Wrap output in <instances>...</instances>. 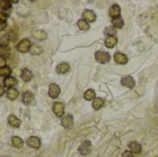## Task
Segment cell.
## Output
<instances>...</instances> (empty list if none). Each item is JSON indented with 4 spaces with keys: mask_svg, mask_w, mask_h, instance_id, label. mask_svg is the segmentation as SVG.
<instances>
[{
    "mask_svg": "<svg viewBox=\"0 0 158 157\" xmlns=\"http://www.w3.org/2000/svg\"><path fill=\"white\" fill-rule=\"evenodd\" d=\"M9 41L10 40H9L8 34L0 35V48L1 47H6V46H8Z\"/></svg>",
    "mask_w": 158,
    "mask_h": 157,
    "instance_id": "obj_27",
    "label": "cell"
},
{
    "mask_svg": "<svg viewBox=\"0 0 158 157\" xmlns=\"http://www.w3.org/2000/svg\"><path fill=\"white\" fill-rule=\"evenodd\" d=\"M106 34H108V36H110V35H112V34H114V33H115V31H114V30H112V28L108 27V28H106Z\"/></svg>",
    "mask_w": 158,
    "mask_h": 157,
    "instance_id": "obj_34",
    "label": "cell"
},
{
    "mask_svg": "<svg viewBox=\"0 0 158 157\" xmlns=\"http://www.w3.org/2000/svg\"><path fill=\"white\" fill-rule=\"evenodd\" d=\"M73 122H74V119L71 115H66L61 119V125H62V127H64L66 129L70 128L73 125Z\"/></svg>",
    "mask_w": 158,
    "mask_h": 157,
    "instance_id": "obj_11",
    "label": "cell"
},
{
    "mask_svg": "<svg viewBox=\"0 0 158 157\" xmlns=\"http://www.w3.org/2000/svg\"><path fill=\"white\" fill-rule=\"evenodd\" d=\"M120 11H121L120 6H119L118 4H115V5L111 6L110 8H109V16H110L112 19H116V18L119 17Z\"/></svg>",
    "mask_w": 158,
    "mask_h": 157,
    "instance_id": "obj_12",
    "label": "cell"
},
{
    "mask_svg": "<svg viewBox=\"0 0 158 157\" xmlns=\"http://www.w3.org/2000/svg\"><path fill=\"white\" fill-rule=\"evenodd\" d=\"M48 94L51 98L56 99L58 97V95L60 94V88L57 84L56 83H51L49 85V90H48Z\"/></svg>",
    "mask_w": 158,
    "mask_h": 157,
    "instance_id": "obj_6",
    "label": "cell"
},
{
    "mask_svg": "<svg viewBox=\"0 0 158 157\" xmlns=\"http://www.w3.org/2000/svg\"><path fill=\"white\" fill-rule=\"evenodd\" d=\"M7 17H8V14H6V12L0 11V21H6Z\"/></svg>",
    "mask_w": 158,
    "mask_h": 157,
    "instance_id": "obj_31",
    "label": "cell"
},
{
    "mask_svg": "<svg viewBox=\"0 0 158 157\" xmlns=\"http://www.w3.org/2000/svg\"><path fill=\"white\" fill-rule=\"evenodd\" d=\"M79 153L81 155H88L91 152H92V143L90 141H84L81 143V145L79 146L78 149Z\"/></svg>",
    "mask_w": 158,
    "mask_h": 157,
    "instance_id": "obj_2",
    "label": "cell"
},
{
    "mask_svg": "<svg viewBox=\"0 0 158 157\" xmlns=\"http://www.w3.org/2000/svg\"><path fill=\"white\" fill-rule=\"evenodd\" d=\"M105 105V100L103 98H95L94 101H93V107L95 109V110H99L100 108H102Z\"/></svg>",
    "mask_w": 158,
    "mask_h": 157,
    "instance_id": "obj_23",
    "label": "cell"
},
{
    "mask_svg": "<svg viewBox=\"0 0 158 157\" xmlns=\"http://www.w3.org/2000/svg\"><path fill=\"white\" fill-rule=\"evenodd\" d=\"M20 77H21V80L24 82H29L32 79V72L28 68H23L22 71H21Z\"/></svg>",
    "mask_w": 158,
    "mask_h": 157,
    "instance_id": "obj_18",
    "label": "cell"
},
{
    "mask_svg": "<svg viewBox=\"0 0 158 157\" xmlns=\"http://www.w3.org/2000/svg\"><path fill=\"white\" fill-rule=\"evenodd\" d=\"M112 25L114 28H117V29H119V28H122L124 26V20L123 19L119 16L116 19H112Z\"/></svg>",
    "mask_w": 158,
    "mask_h": 157,
    "instance_id": "obj_25",
    "label": "cell"
},
{
    "mask_svg": "<svg viewBox=\"0 0 158 157\" xmlns=\"http://www.w3.org/2000/svg\"><path fill=\"white\" fill-rule=\"evenodd\" d=\"M114 60L117 64L118 65H125L128 63L129 59H128V56L123 54V53H120V52H117L115 53L114 55Z\"/></svg>",
    "mask_w": 158,
    "mask_h": 157,
    "instance_id": "obj_7",
    "label": "cell"
},
{
    "mask_svg": "<svg viewBox=\"0 0 158 157\" xmlns=\"http://www.w3.org/2000/svg\"><path fill=\"white\" fill-rule=\"evenodd\" d=\"M27 144L31 147V148H34V149H39L41 147V140L38 138V137H35V136H31L30 137L28 140H27Z\"/></svg>",
    "mask_w": 158,
    "mask_h": 157,
    "instance_id": "obj_9",
    "label": "cell"
},
{
    "mask_svg": "<svg viewBox=\"0 0 158 157\" xmlns=\"http://www.w3.org/2000/svg\"><path fill=\"white\" fill-rule=\"evenodd\" d=\"M53 112L57 118H63L65 112V105L62 102H55L53 105Z\"/></svg>",
    "mask_w": 158,
    "mask_h": 157,
    "instance_id": "obj_3",
    "label": "cell"
},
{
    "mask_svg": "<svg viewBox=\"0 0 158 157\" xmlns=\"http://www.w3.org/2000/svg\"><path fill=\"white\" fill-rule=\"evenodd\" d=\"M11 1L8 0H0V7L4 10V11H8L11 8Z\"/></svg>",
    "mask_w": 158,
    "mask_h": 157,
    "instance_id": "obj_28",
    "label": "cell"
},
{
    "mask_svg": "<svg viewBox=\"0 0 158 157\" xmlns=\"http://www.w3.org/2000/svg\"><path fill=\"white\" fill-rule=\"evenodd\" d=\"M6 60L0 56V68H3V67H6Z\"/></svg>",
    "mask_w": 158,
    "mask_h": 157,
    "instance_id": "obj_32",
    "label": "cell"
},
{
    "mask_svg": "<svg viewBox=\"0 0 158 157\" xmlns=\"http://www.w3.org/2000/svg\"><path fill=\"white\" fill-rule=\"evenodd\" d=\"M94 57H95V60L97 62H99L100 64H106L111 59V56L109 53L105 52V51H101V50L95 52Z\"/></svg>",
    "mask_w": 158,
    "mask_h": 157,
    "instance_id": "obj_1",
    "label": "cell"
},
{
    "mask_svg": "<svg viewBox=\"0 0 158 157\" xmlns=\"http://www.w3.org/2000/svg\"><path fill=\"white\" fill-rule=\"evenodd\" d=\"M70 68V66L69 63L67 62H63V63H60L57 67H56V72L58 74H66Z\"/></svg>",
    "mask_w": 158,
    "mask_h": 157,
    "instance_id": "obj_16",
    "label": "cell"
},
{
    "mask_svg": "<svg viewBox=\"0 0 158 157\" xmlns=\"http://www.w3.org/2000/svg\"><path fill=\"white\" fill-rule=\"evenodd\" d=\"M5 93V87L0 85V97H2Z\"/></svg>",
    "mask_w": 158,
    "mask_h": 157,
    "instance_id": "obj_36",
    "label": "cell"
},
{
    "mask_svg": "<svg viewBox=\"0 0 158 157\" xmlns=\"http://www.w3.org/2000/svg\"><path fill=\"white\" fill-rule=\"evenodd\" d=\"M29 52L32 56H38L43 53V47L39 43H33V44H31Z\"/></svg>",
    "mask_w": 158,
    "mask_h": 157,
    "instance_id": "obj_15",
    "label": "cell"
},
{
    "mask_svg": "<svg viewBox=\"0 0 158 157\" xmlns=\"http://www.w3.org/2000/svg\"><path fill=\"white\" fill-rule=\"evenodd\" d=\"M11 3H18V1L17 0H13V1H11Z\"/></svg>",
    "mask_w": 158,
    "mask_h": 157,
    "instance_id": "obj_37",
    "label": "cell"
},
{
    "mask_svg": "<svg viewBox=\"0 0 158 157\" xmlns=\"http://www.w3.org/2000/svg\"><path fill=\"white\" fill-rule=\"evenodd\" d=\"M19 91H18L17 89H15L14 87L9 88V89L6 91V97H7L9 100H11V101L16 100V99L19 97Z\"/></svg>",
    "mask_w": 158,
    "mask_h": 157,
    "instance_id": "obj_17",
    "label": "cell"
},
{
    "mask_svg": "<svg viewBox=\"0 0 158 157\" xmlns=\"http://www.w3.org/2000/svg\"><path fill=\"white\" fill-rule=\"evenodd\" d=\"M17 79L15 77H7V78H5L4 80V86L6 87V88H12V86H15L17 84Z\"/></svg>",
    "mask_w": 158,
    "mask_h": 157,
    "instance_id": "obj_20",
    "label": "cell"
},
{
    "mask_svg": "<svg viewBox=\"0 0 158 157\" xmlns=\"http://www.w3.org/2000/svg\"><path fill=\"white\" fill-rule=\"evenodd\" d=\"M7 122L9 124V126H11L12 128H19L21 125V121L15 117L14 115H10L7 118Z\"/></svg>",
    "mask_w": 158,
    "mask_h": 157,
    "instance_id": "obj_13",
    "label": "cell"
},
{
    "mask_svg": "<svg viewBox=\"0 0 158 157\" xmlns=\"http://www.w3.org/2000/svg\"><path fill=\"white\" fill-rule=\"evenodd\" d=\"M11 144L13 145V147H15L17 149H20L23 146V141L18 136H14L11 139Z\"/></svg>",
    "mask_w": 158,
    "mask_h": 157,
    "instance_id": "obj_21",
    "label": "cell"
},
{
    "mask_svg": "<svg viewBox=\"0 0 158 157\" xmlns=\"http://www.w3.org/2000/svg\"><path fill=\"white\" fill-rule=\"evenodd\" d=\"M33 37L37 41H44V40H46L47 39V34H46V32L44 31L39 30V31H36L33 33Z\"/></svg>",
    "mask_w": 158,
    "mask_h": 157,
    "instance_id": "obj_22",
    "label": "cell"
},
{
    "mask_svg": "<svg viewBox=\"0 0 158 157\" xmlns=\"http://www.w3.org/2000/svg\"><path fill=\"white\" fill-rule=\"evenodd\" d=\"M6 27V21H0V31H4Z\"/></svg>",
    "mask_w": 158,
    "mask_h": 157,
    "instance_id": "obj_35",
    "label": "cell"
},
{
    "mask_svg": "<svg viewBox=\"0 0 158 157\" xmlns=\"http://www.w3.org/2000/svg\"><path fill=\"white\" fill-rule=\"evenodd\" d=\"M95 91L93 89H89L84 93V99L86 101H94L95 99Z\"/></svg>",
    "mask_w": 158,
    "mask_h": 157,
    "instance_id": "obj_24",
    "label": "cell"
},
{
    "mask_svg": "<svg viewBox=\"0 0 158 157\" xmlns=\"http://www.w3.org/2000/svg\"><path fill=\"white\" fill-rule=\"evenodd\" d=\"M77 24H78V27L80 28V30H81V31H88L90 29V24L83 19H79Z\"/></svg>",
    "mask_w": 158,
    "mask_h": 157,
    "instance_id": "obj_26",
    "label": "cell"
},
{
    "mask_svg": "<svg viewBox=\"0 0 158 157\" xmlns=\"http://www.w3.org/2000/svg\"><path fill=\"white\" fill-rule=\"evenodd\" d=\"M31 46V43L29 39H23L17 44V49L20 53H27L29 52L30 48Z\"/></svg>",
    "mask_w": 158,
    "mask_h": 157,
    "instance_id": "obj_4",
    "label": "cell"
},
{
    "mask_svg": "<svg viewBox=\"0 0 158 157\" xmlns=\"http://www.w3.org/2000/svg\"><path fill=\"white\" fill-rule=\"evenodd\" d=\"M0 56H3L6 60L9 58L10 56V48L8 46L6 47H1L0 48Z\"/></svg>",
    "mask_w": 158,
    "mask_h": 157,
    "instance_id": "obj_29",
    "label": "cell"
},
{
    "mask_svg": "<svg viewBox=\"0 0 158 157\" xmlns=\"http://www.w3.org/2000/svg\"><path fill=\"white\" fill-rule=\"evenodd\" d=\"M11 74V69L9 67L6 66L3 68H0V77H4V78H7L9 77Z\"/></svg>",
    "mask_w": 158,
    "mask_h": 157,
    "instance_id": "obj_30",
    "label": "cell"
},
{
    "mask_svg": "<svg viewBox=\"0 0 158 157\" xmlns=\"http://www.w3.org/2000/svg\"><path fill=\"white\" fill-rule=\"evenodd\" d=\"M21 101L25 105H35L34 95L31 92L23 93V94L21 96Z\"/></svg>",
    "mask_w": 158,
    "mask_h": 157,
    "instance_id": "obj_5",
    "label": "cell"
},
{
    "mask_svg": "<svg viewBox=\"0 0 158 157\" xmlns=\"http://www.w3.org/2000/svg\"><path fill=\"white\" fill-rule=\"evenodd\" d=\"M82 17H83V19L86 20L88 23L89 22H94L95 19H96V15L94 11L90 10V9H86L83 11L82 13Z\"/></svg>",
    "mask_w": 158,
    "mask_h": 157,
    "instance_id": "obj_8",
    "label": "cell"
},
{
    "mask_svg": "<svg viewBox=\"0 0 158 157\" xmlns=\"http://www.w3.org/2000/svg\"><path fill=\"white\" fill-rule=\"evenodd\" d=\"M135 83L136 82H135L134 79L131 76H126L121 79V84L129 89H132L135 86Z\"/></svg>",
    "mask_w": 158,
    "mask_h": 157,
    "instance_id": "obj_10",
    "label": "cell"
},
{
    "mask_svg": "<svg viewBox=\"0 0 158 157\" xmlns=\"http://www.w3.org/2000/svg\"><path fill=\"white\" fill-rule=\"evenodd\" d=\"M121 157H133V154H132L131 151H125V152L122 154Z\"/></svg>",
    "mask_w": 158,
    "mask_h": 157,
    "instance_id": "obj_33",
    "label": "cell"
},
{
    "mask_svg": "<svg viewBox=\"0 0 158 157\" xmlns=\"http://www.w3.org/2000/svg\"><path fill=\"white\" fill-rule=\"evenodd\" d=\"M118 43V40L117 38L114 36V35H110V36H107L105 40V45L107 47V48H113Z\"/></svg>",
    "mask_w": 158,
    "mask_h": 157,
    "instance_id": "obj_19",
    "label": "cell"
},
{
    "mask_svg": "<svg viewBox=\"0 0 158 157\" xmlns=\"http://www.w3.org/2000/svg\"><path fill=\"white\" fill-rule=\"evenodd\" d=\"M129 148H130V151L135 155H139L142 152V145L137 142H131L129 144Z\"/></svg>",
    "mask_w": 158,
    "mask_h": 157,
    "instance_id": "obj_14",
    "label": "cell"
}]
</instances>
